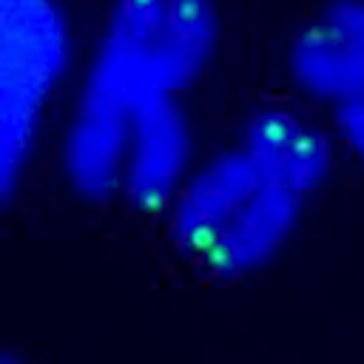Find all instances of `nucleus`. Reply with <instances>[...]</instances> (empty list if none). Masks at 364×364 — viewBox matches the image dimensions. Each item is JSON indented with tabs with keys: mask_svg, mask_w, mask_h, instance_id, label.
<instances>
[{
	"mask_svg": "<svg viewBox=\"0 0 364 364\" xmlns=\"http://www.w3.org/2000/svg\"><path fill=\"white\" fill-rule=\"evenodd\" d=\"M202 156L188 97H159L136 108L128 122L117 199L136 213L165 216Z\"/></svg>",
	"mask_w": 364,
	"mask_h": 364,
	"instance_id": "obj_4",
	"label": "nucleus"
},
{
	"mask_svg": "<svg viewBox=\"0 0 364 364\" xmlns=\"http://www.w3.org/2000/svg\"><path fill=\"white\" fill-rule=\"evenodd\" d=\"M284 77L321 114L364 88V0L316 3L284 43Z\"/></svg>",
	"mask_w": 364,
	"mask_h": 364,
	"instance_id": "obj_5",
	"label": "nucleus"
},
{
	"mask_svg": "<svg viewBox=\"0 0 364 364\" xmlns=\"http://www.w3.org/2000/svg\"><path fill=\"white\" fill-rule=\"evenodd\" d=\"M222 40L216 0H105L57 119V168L85 202L117 199L131 117L188 97Z\"/></svg>",
	"mask_w": 364,
	"mask_h": 364,
	"instance_id": "obj_2",
	"label": "nucleus"
},
{
	"mask_svg": "<svg viewBox=\"0 0 364 364\" xmlns=\"http://www.w3.org/2000/svg\"><path fill=\"white\" fill-rule=\"evenodd\" d=\"M338 156L321 111L296 97L262 100L196 159L162 216L168 242L208 276L262 273L296 239Z\"/></svg>",
	"mask_w": 364,
	"mask_h": 364,
	"instance_id": "obj_1",
	"label": "nucleus"
},
{
	"mask_svg": "<svg viewBox=\"0 0 364 364\" xmlns=\"http://www.w3.org/2000/svg\"><path fill=\"white\" fill-rule=\"evenodd\" d=\"M324 119L330 125L338 154L364 168V88L324 111Z\"/></svg>",
	"mask_w": 364,
	"mask_h": 364,
	"instance_id": "obj_6",
	"label": "nucleus"
},
{
	"mask_svg": "<svg viewBox=\"0 0 364 364\" xmlns=\"http://www.w3.org/2000/svg\"><path fill=\"white\" fill-rule=\"evenodd\" d=\"M80 43L65 0H0V193L11 202L71 91Z\"/></svg>",
	"mask_w": 364,
	"mask_h": 364,
	"instance_id": "obj_3",
	"label": "nucleus"
},
{
	"mask_svg": "<svg viewBox=\"0 0 364 364\" xmlns=\"http://www.w3.org/2000/svg\"><path fill=\"white\" fill-rule=\"evenodd\" d=\"M0 364H28V361H26L23 355H17V353H11V350H9V353H3Z\"/></svg>",
	"mask_w": 364,
	"mask_h": 364,
	"instance_id": "obj_7",
	"label": "nucleus"
}]
</instances>
